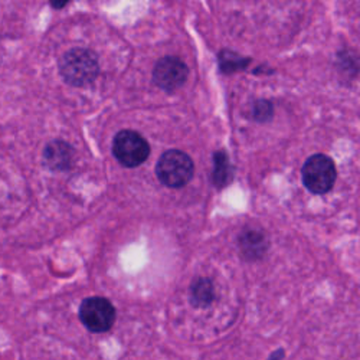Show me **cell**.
I'll list each match as a JSON object with an SVG mask.
<instances>
[{
	"mask_svg": "<svg viewBox=\"0 0 360 360\" xmlns=\"http://www.w3.org/2000/svg\"><path fill=\"white\" fill-rule=\"evenodd\" d=\"M58 68L63 79L77 88L91 85L100 74L97 55L85 48H72L67 51L59 58Z\"/></svg>",
	"mask_w": 360,
	"mask_h": 360,
	"instance_id": "obj_1",
	"label": "cell"
},
{
	"mask_svg": "<svg viewBox=\"0 0 360 360\" xmlns=\"http://www.w3.org/2000/svg\"><path fill=\"white\" fill-rule=\"evenodd\" d=\"M195 173V165L191 156L182 150L172 148L165 152L156 165V174L159 182L170 189H180L186 186Z\"/></svg>",
	"mask_w": 360,
	"mask_h": 360,
	"instance_id": "obj_2",
	"label": "cell"
},
{
	"mask_svg": "<svg viewBox=\"0 0 360 360\" xmlns=\"http://www.w3.org/2000/svg\"><path fill=\"white\" fill-rule=\"evenodd\" d=\"M338 170L335 162L326 155H314L306 160L302 169V180L306 189L316 195H324L335 186Z\"/></svg>",
	"mask_w": 360,
	"mask_h": 360,
	"instance_id": "obj_3",
	"label": "cell"
},
{
	"mask_svg": "<svg viewBox=\"0 0 360 360\" xmlns=\"http://www.w3.org/2000/svg\"><path fill=\"white\" fill-rule=\"evenodd\" d=\"M112 155L120 165L133 169L148 159L150 144L137 131L123 130L112 140Z\"/></svg>",
	"mask_w": 360,
	"mask_h": 360,
	"instance_id": "obj_4",
	"label": "cell"
},
{
	"mask_svg": "<svg viewBox=\"0 0 360 360\" xmlns=\"http://www.w3.org/2000/svg\"><path fill=\"white\" fill-rule=\"evenodd\" d=\"M79 320L91 333H105L114 326L117 311L104 297H86L79 306Z\"/></svg>",
	"mask_w": 360,
	"mask_h": 360,
	"instance_id": "obj_5",
	"label": "cell"
},
{
	"mask_svg": "<svg viewBox=\"0 0 360 360\" xmlns=\"http://www.w3.org/2000/svg\"><path fill=\"white\" fill-rule=\"evenodd\" d=\"M189 77L188 65L179 56H163L153 68V82L167 93H174L184 86Z\"/></svg>",
	"mask_w": 360,
	"mask_h": 360,
	"instance_id": "obj_6",
	"label": "cell"
},
{
	"mask_svg": "<svg viewBox=\"0 0 360 360\" xmlns=\"http://www.w3.org/2000/svg\"><path fill=\"white\" fill-rule=\"evenodd\" d=\"M269 247L266 233L254 225L245 226L238 235V250L244 261L255 262L264 258Z\"/></svg>",
	"mask_w": 360,
	"mask_h": 360,
	"instance_id": "obj_7",
	"label": "cell"
},
{
	"mask_svg": "<svg viewBox=\"0 0 360 360\" xmlns=\"http://www.w3.org/2000/svg\"><path fill=\"white\" fill-rule=\"evenodd\" d=\"M74 156V147L70 143L61 139H55L45 146L42 159L48 170L53 173H63L72 167Z\"/></svg>",
	"mask_w": 360,
	"mask_h": 360,
	"instance_id": "obj_8",
	"label": "cell"
},
{
	"mask_svg": "<svg viewBox=\"0 0 360 360\" xmlns=\"http://www.w3.org/2000/svg\"><path fill=\"white\" fill-rule=\"evenodd\" d=\"M191 304L196 309H206L214 303L215 300V285L212 280L206 277H198L191 284L189 290Z\"/></svg>",
	"mask_w": 360,
	"mask_h": 360,
	"instance_id": "obj_9",
	"label": "cell"
},
{
	"mask_svg": "<svg viewBox=\"0 0 360 360\" xmlns=\"http://www.w3.org/2000/svg\"><path fill=\"white\" fill-rule=\"evenodd\" d=\"M233 177V167L231 165V159L225 150H218L214 155V173L212 180L217 189L226 188Z\"/></svg>",
	"mask_w": 360,
	"mask_h": 360,
	"instance_id": "obj_10",
	"label": "cell"
},
{
	"mask_svg": "<svg viewBox=\"0 0 360 360\" xmlns=\"http://www.w3.org/2000/svg\"><path fill=\"white\" fill-rule=\"evenodd\" d=\"M218 64L219 70L224 74H235L238 71H244L251 64V59L247 56L239 55L233 51L224 49L218 53Z\"/></svg>",
	"mask_w": 360,
	"mask_h": 360,
	"instance_id": "obj_11",
	"label": "cell"
},
{
	"mask_svg": "<svg viewBox=\"0 0 360 360\" xmlns=\"http://www.w3.org/2000/svg\"><path fill=\"white\" fill-rule=\"evenodd\" d=\"M274 115V105L268 100H258L252 107V117L258 123H266Z\"/></svg>",
	"mask_w": 360,
	"mask_h": 360,
	"instance_id": "obj_12",
	"label": "cell"
},
{
	"mask_svg": "<svg viewBox=\"0 0 360 360\" xmlns=\"http://www.w3.org/2000/svg\"><path fill=\"white\" fill-rule=\"evenodd\" d=\"M49 4L55 11H61L70 4V0H49Z\"/></svg>",
	"mask_w": 360,
	"mask_h": 360,
	"instance_id": "obj_13",
	"label": "cell"
}]
</instances>
